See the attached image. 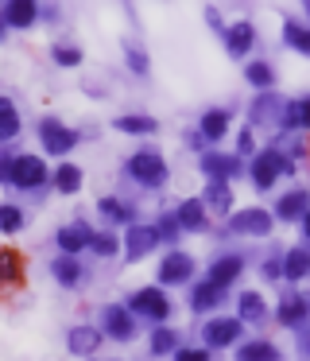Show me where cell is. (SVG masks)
<instances>
[{"mask_svg": "<svg viewBox=\"0 0 310 361\" xmlns=\"http://www.w3.org/2000/svg\"><path fill=\"white\" fill-rule=\"evenodd\" d=\"M279 175H294V159L283 148H264L248 164V179H252L256 190H271L279 183Z\"/></svg>", "mask_w": 310, "mask_h": 361, "instance_id": "1", "label": "cell"}, {"mask_svg": "<svg viewBox=\"0 0 310 361\" xmlns=\"http://www.w3.org/2000/svg\"><path fill=\"white\" fill-rule=\"evenodd\" d=\"M124 175H128L136 187H144V190H155V187H163L167 183V159L159 156V152H151V148H140V152H132L128 159H124Z\"/></svg>", "mask_w": 310, "mask_h": 361, "instance_id": "2", "label": "cell"}, {"mask_svg": "<svg viewBox=\"0 0 310 361\" xmlns=\"http://www.w3.org/2000/svg\"><path fill=\"white\" fill-rule=\"evenodd\" d=\"M124 307H128L136 319L155 322V326H163V322L170 319V303H167V295H163L159 288H140V291H132Z\"/></svg>", "mask_w": 310, "mask_h": 361, "instance_id": "3", "label": "cell"}, {"mask_svg": "<svg viewBox=\"0 0 310 361\" xmlns=\"http://www.w3.org/2000/svg\"><path fill=\"white\" fill-rule=\"evenodd\" d=\"M46 179H51V167H46L43 156H16V171H12V187L27 190V195H43Z\"/></svg>", "mask_w": 310, "mask_h": 361, "instance_id": "4", "label": "cell"}, {"mask_svg": "<svg viewBox=\"0 0 310 361\" xmlns=\"http://www.w3.org/2000/svg\"><path fill=\"white\" fill-rule=\"evenodd\" d=\"M240 330H244V322H240L237 314H213L209 322H202V342L213 353V350H225V345H237Z\"/></svg>", "mask_w": 310, "mask_h": 361, "instance_id": "5", "label": "cell"}, {"mask_svg": "<svg viewBox=\"0 0 310 361\" xmlns=\"http://www.w3.org/2000/svg\"><path fill=\"white\" fill-rule=\"evenodd\" d=\"M136 330H140V322H136V314H132L124 303L101 307V334L105 338H113V342H132Z\"/></svg>", "mask_w": 310, "mask_h": 361, "instance_id": "6", "label": "cell"}, {"mask_svg": "<svg viewBox=\"0 0 310 361\" xmlns=\"http://www.w3.org/2000/svg\"><path fill=\"white\" fill-rule=\"evenodd\" d=\"M155 280H159V288H186V283L194 280V257L170 249L167 257L159 260V268H155Z\"/></svg>", "mask_w": 310, "mask_h": 361, "instance_id": "7", "label": "cell"}, {"mask_svg": "<svg viewBox=\"0 0 310 361\" xmlns=\"http://www.w3.org/2000/svg\"><path fill=\"white\" fill-rule=\"evenodd\" d=\"M39 140H43L46 156H58L62 159L78 140H82V133H74L70 125H62L58 117H43V121H39Z\"/></svg>", "mask_w": 310, "mask_h": 361, "instance_id": "8", "label": "cell"}, {"mask_svg": "<svg viewBox=\"0 0 310 361\" xmlns=\"http://www.w3.org/2000/svg\"><path fill=\"white\" fill-rule=\"evenodd\" d=\"M275 229V214L260 210V206H248V210H237L229 218V233L237 237H268Z\"/></svg>", "mask_w": 310, "mask_h": 361, "instance_id": "9", "label": "cell"}, {"mask_svg": "<svg viewBox=\"0 0 310 361\" xmlns=\"http://www.w3.org/2000/svg\"><path fill=\"white\" fill-rule=\"evenodd\" d=\"M198 167L209 183H229V179H237V175L248 171V167L240 164V156H229V152H217V148H209L206 156L198 159Z\"/></svg>", "mask_w": 310, "mask_h": 361, "instance_id": "10", "label": "cell"}, {"mask_svg": "<svg viewBox=\"0 0 310 361\" xmlns=\"http://www.w3.org/2000/svg\"><path fill=\"white\" fill-rule=\"evenodd\" d=\"M283 97L275 90L268 94H256L252 105H248V128H279V117H283Z\"/></svg>", "mask_w": 310, "mask_h": 361, "instance_id": "11", "label": "cell"}, {"mask_svg": "<svg viewBox=\"0 0 310 361\" xmlns=\"http://www.w3.org/2000/svg\"><path fill=\"white\" fill-rule=\"evenodd\" d=\"M310 322V295L302 291H283L279 295V307H275V326H306Z\"/></svg>", "mask_w": 310, "mask_h": 361, "instance_id": "12", "label": "cell"}, {"mask_svg": "<svg viewBox=\"0 0 310 361\" xmlns=\"http://www.w3.org/2000/svg\"><path fill=\"white\" fill-rule=\"evenodd\" d=\"M155 245H159V233H155V226H128L124 229V260H144L147 252H155Z\"/></svg>", "mask_w": 310, "mask_h": 361, "instance_id": "13", "label": "cell"}, {"mask_svg": "<svg viewBox=\"0 0 310 361\" xmlns=\"http://www.w3.org/2000/svg\"><path fill=\"white\" fill-rule=\"evenodd\" d=\"M240 272H244V257H240V252H221V257L209 264V276H206V280L217 283V288L225 291V288H232V283L240 280Z\"/></svg>", "mask_w": 310, "mask_h": 361, "instance_id": "14", "label": "cell"}, {"mask_svg": "<svg viewBox=\"0 0 310 361\" xmlns=\"http://www.w3.org/2000/svg\"><path fill=\"white\" fill-rule=\"evenodd\" d=\"M54 241H58V252H62V257H78V252L89 249L93 229L85 226V221H70V226H62L58 233H54Z\"/></svg>", "mask_w": 310, "mask_h": 361, "instance_id": "15", "label": "cell"}, {"mask_svg": "<svg viewBox=\"0 0 310 361\" xmlns=\"http://www.w3.org/2000/svg\"><path fill=\"white\" fill-rule=\"evenodd\" d=\"M101 326H89V322H82V326H70L66 334V350L74 353V357H93V353L101 350Z\"/></svg>", "mask_w": 310, "mask_h": 361, "instance_id": "16", "label": "cell"}, {"mask_svg": "<svg viewBox=\"0 0 310 361\" xmlns=\"http://www.w3.org/2000/svg\"><path fill=\"white\" fill-rule=\"evenodd\" d=\"M279 133H283V136H291V133H310V94H306V97H294V102L283 105Z\"/></svg>", "mask_w": 310, "mask_h": 361, "instance_id": "17", "label": "cell"}, {"mask_svg": "<svg viewBox=\"0 0 310 361\" xmlns=\"http://www.w3.org/2000/svg\"><path fill=\"white\" fill-rule=\"evenodd\" d=\"M306 214H310V190L306 187H294V190H287V195H279V202H275L279 221H302Z\"/></svg>", "mask_w": 310, "mask_h": 361, "instance_id": "18", "label": "cell"}, {"mask_svg": "<svg viewBox=\"0 0 310 361\" xmlns=\"http://www.w3.org/2000/svg\"><path fill=\"white\" fill-rule=\"evenodd\" d=\"M221 39H225V51H229L232 59H248V51L256 47V27L248 24V20H237V24H229V32H225Z\"/></svg>", "mask_w": 310, "mask_h": 361, "instance_id": "19", "label": "cell"}, {"mask_svg": "<svg viewBox=\"0 0 310 361\" xmlns=\"http://www.w3.org/2000/svg\"><path fill=\"white\" fill-rule=\"evenodd\" d=\"M97 214L108 221V226H116V229H128V226H136V206L132 202H124V198H101L97 202Z\"/></svg>", "mask_w": 310, "mask_h": 361, "instance_id": "20", "label": "cell"}, {"mask_svg": "<svg viewBox=\"0 0 310 361\" xmlns=\"http://www.w3.org/2000/svg\"><path fill=\"white\" fill-rule=\"evenodd\" d=\"M175 218H178V226H182V233H206L209 229V210L202 206V198H186L175 210Z\"/></svg>", "mask_w": 310, "mask_h": 361, "instance_id": "21", "label": "cell"}, {"mask_svg": "<svg viewBox=\"0 0 310 361\" xmlns=\"http://www.w3.org/2000/svg\"><path fill=\"white\" fill-rule=\"evenodd\" d=\"M23 283V257L16 249H0V295H12Z\"/></svg>", "mask_w": 310, "mask_h": 361, "instance_id": "22", "label": "cell"}, {"mask_svg": "<svg viewBox=\"0 0 310 361\" xmlns=\"http://www.w3.org/2000/svg\"><path fill=\"white\" fill-rule=\"evenodd\" d=\"M237 319L248 326H268V303L260 299V291H240L237 295Z\"/></svg>", "mask_w": 310, "mask_h": 361, "instance_id": "23", "label": "cell"}, {"mask_svg": "<svg viewBox=\"0 0 310 361\" xmlns=\"http://www.w3.org/2000/svg\"><path fill=\"white\" fill-rule=\"evenodd\" d=\"M225 303V291L217 288V283H209V280H198V283H190V307L198 314H209V311H217V307Z\"/></svg>", "mask_w": 310, "mask_h": 361, "instance_id": "24", "label": "cell"}, {"mask_svg": "<svg viewBox=\"0 0 310 361\" xmlns=\"http://www.w3.org/2000/svg\"><path fill=\"white\" fill-rule=\"evenodd\" d=\"M302 12H306V24H302V20H287L283 24V43L310 59V0L302 4Z\"/></svg>", "mask_w": 310, "mask_h": 361, "instance_id": "25", "label": "cell"}, {"mask_svg": "<svg viewBox=\"0 0 310 361\" xmlns=\"http://www.w3.org/2000/svg\"><path fill=\"white\" fill-rule=\"evenodd\" d=\"M229 109H206L202 113V121H198V133L206 136L209 144H221L225 136H229Z\"/></svg>", "mask_w": 310, "mask_h": 361, "instance_id": "26", "label": "cell"}, {"mask_svg": "<svg viewBox=\"0 0 310 361\" xmlns=\"http://www.w3.org/2000/svg\"><path fill=\"white\" fill-rule=\"evenodd\" d=\"M0 12H4L8 27H31L39 20V4H31V0H8V4H0Z\"/></svg>", "mask_w": 310, "mask_h": 361, "instance_id": "27", "label": "cell"}, {"mask_svg": "<svg viewBox=\"0 0 310 361\" xmlns=\"http://www.w3.org/2000/svg\"><path fill=\"white\" fill-rule=\"evenodd\" d=\"M310 276V245H299V249H287L283 252V280L299 283Z\"/></svg>", "mask_w": 310, "mask_h": 361, "instance_id": "28", "label": "cell"}, {"mask_svg": "<svg viewBox=\"0 0 310 361\" xmlns=\"http://www.w3.org/2000/svg\"><path fill=\"white\" fill-rule=\"evenodd\" d=\"M202 206H206L209 214H217V218H225V214L232 210L229 183H206V190H202Z\"/></svg>", "mask_w": 310, "mask_h": 361, "instance_id": "29", "label": "cell"}, {"mask_svg": "<svg viewBox=\"0 0 310 361\" xmlns=\"http://www.w3.org/2000/svg\"><path fill=\"white\" fill-rule=\"evenodd\" d=\"M51 276L62 283V288H78V283L85 280V268H82L78 257H62L58 252V260H51Z\"/></svg>", "mask_w": 310, "mask_h": 361, "instance_id": "30", "label": "cell"}, {"mask_svg": "<svg viewBox=\"0 0 310 361\" xmlns=\"http://www.w3.org/2000/svg\"><path fill=\"white\" fill-rule=\"evenodd\" d=\"M232 357L237 361H283V353H279V345L264 342V338H252V342H240Z\"/></svg>", "mask_w": 310, "mask_h": 361, "instance_id": "31", "label": "cell"}, {"mask_svg": "<svg viewBox=\"0 0 310 361\" xmlns=\"http://www.w3.org/2000/svg\"><path fill=\"white\" fill-rule=\"evenodd\" d=\"M51 187L58 190V195H78V190H82V167L62 159V164L54 167V175H51Z\"/></svg>", "mask_w": 310, "mask_h": 361, "instance_id": "32", "label": "cell"}, {"mask_svg": "<svg viewBox=\"0 0 310 361\" xmlns=\"http://www.w3.org/2000/svg\"><path fill=\"white\" fill-rule=\"evenodd\" d=\"M147 350H151L155 357H163V353H170V357H175V353L182 350V334H178V330H170V326H155L151 338H147Z\"/></svg>", "mask_w": 310, "mask_h": 361, "instance_id": "33", "label": "cell"}, {"mask_svg": "<svg viewBox=\"0 0 310 361\" xmlns=\"http://www.w3.org/2000/svg\"><path fill=\"white\" fill-rule=\"evenodd\" d=\"M113 128L124 136H151L159 125H155V117H144V113H120V117L113 121Z\"/></svg>", "mask_w": 310, "mask_h": 361, "instance_id": "34", "label": "cell"}, {"mask_svg": "<svg viewBox=\"0 0 310 361\" xmlns=\"http://www.w3.org/2000/svg\"><path fill=\"white\" fill-rule=\"evenodd\" d=\"M244 78H248V86H256L260 94H268V90L275 86V71H271V63H264V59H252V63L244 66Z\"/></svg>", "mask_w": 310, "mask_h": 361, "instance_id": "35", "label": "cell"}, {"mask_svg": "<svg viewBox=\"0 0 310 361\" xmlns=\"http://www.w3.org/2000/svg\"><path fill=\"white\" fill-rule=\"evenodd\" d=\"M20 136V113H16L12 97H0V144Z\"/></svg>", "mask_w": 310, "mask_h": 361, "instance_id": "36", "label": "cell"}, {"mask_svg": "<svg viewBox=\"0 0 310 361\" xmlns=\"http://www.w3.org/2000/svg\"><path fill=\"white\" fill-rule=\"evenodd\" d=\"M124 63H128V71L136 74V78H147L151 74V63H147V51L140 47V43H124Z\"/></svg>", "mask_w": 310, "mask_h": 361, "instance_id": "37", "label": "cell"}, {"mask_svg": "<svg viewBox=\"0 0 310 361\" xmlns=\"http://www.w3.org/2000/svg\"><path fill=\"white\" fill-rule=\"evenodd\" d=\"M155 233H159V245H175L178 237H182V226H178L175 214H159V221H155Z\"/></svg>", "mask_w": 310, "mask_h": 361, "instance_id": "38", "label": "cell"}, {"mask_svg": "<svg viewBox=\"0 0 310 361\" xmlns=\"http://www.w3.org/2000/svg\"><path fill=\"white\" fill-rule=\"evenodd\" d=\"M89 249H93V257H101V260H108V257H116L120 252V241H116V233H93V241H89Z\"/></svg>", "mask_w": 310, "mask_h": 361, "instance_id": "39", "label": "cell"}, {"mask_svg": "<svg viewBox=\"0 0 310 361\" xmlns=\"http://www.w3.org/2000/svg\"><path fill=\"white\" fill-rule=\"evenodd\" d=\"M283 252H287V249H271L268 257H264V264H260V276H264L268 283L283 280Z\"/></svg>", "mask_w": 310, "mask_h": 361, "instance_id": "40", "label": "cell"}, {"mask_svg": "<svg viewBox=\"0 0 310 361\" xmlns=\"http://www.w3.org/2000/svg\"><path fill=\"white\" fill-rule=\"evenodd\" d=\"M51 59L58 66H82V47H74V43H54Z\"/></svg>", "mask_w": 310, "mask_h": 361, "instance_id": "41", "label": "cell"}, {"mask_svg": "<svg viewBox=\"0 0 310 361\" xmlns=\"http://www.w3.org/2000/svg\"><path fill=\"white\" fill-rule=\"evenodd\" d=\"M23 229V210L20 206H0V233H20Z\"/></svg>", "mask_w": 310, "mask_h": 361, "instance_id": "42", "label": "cell"}, {"mask_svg": "<svg viewBox=\"0 0 310 361\" xmlns=\"http://www.w3.org/2000/svg\"><path fill=\"white\" fill-rule=\"evenodd\" d=\"M237 156H256V136H252V128H240L237 133Z\"/></svg>", "mask_w": 310, "mask_h": 361, "instance_id": "43", "label": "cell"}, {"mask_svg": "<svg viewBox=\"0 0 310 361\" xmlns=\"http://www.w3.org/2000/svg\"><path fill=\"white\" fill-rule=\"evenodd\" d=\"M294 350H299V361H310V322L299 326V334H294Z\"/></svg>", "mask_w": 310, "mask_h": 361, "instance_id": "44", "label": "cell"}, {"mask_svg": "<svg viewBox=\"0 0 310 361\" xmlns=\"http://www.w3.org/2000/svg\"><path fill=\"white\" fill-rule=\"evenodd\" d=\"M12 171H16V156L0 148V183H8V187H12Z\"/></svg>", "mask_w": 310, "mask_h": 361, "instance_id": "45", "label": "cell"}, {"mask_svg": "<svg viewBox=\"0 0 310 361\" xmlns=\"http://www.w3.org/2000/svg\"><path fill=\"white\" fill-rule=\"evenodd\" d=\"M175 361H209V350L202 345V350H194V345H182V350L175 353Z\"/></svg>", "mask_w": 310, "mask_h": 361, "instance_id": "46", "label": "cell"}, {"mask_svg": "<svg viewBox=\"0 0 310 361\" xmlns=\"http://www.w3.org/2000/svg\"><path fill=\"white\" fill-rule=\"evenodd\" d=\"M202 12H206V24L213 27V32H221V35L229 32V27H225V20H221V12H217L213 4H206V8H202Z\"/></svg>", "mask_w": 310, "mask_h": 361, "instance_id": "47", "label": "cell"}, {"mask_svg": "<svg viewBox=\"0 0 310 361\" xmlns=\"http://www.w3.org/2000/svg\"><path fill=\"white\" fill-rule=\"evenodd\" d=\"M186 148H194V152H202V156H206V152H209V140L198 133V128H194V133H186Z\"/></svg>", "mask_w": 310, "mask_h": 361, "instance_id": "48", "label": "cell"}, {"mask_svg": "<svg viewBox=\"0 0 310 361\" xmlns=\"http://www.w3.org/2000/svg\"><path fill=\"white\" fill-rule=\"evenodd\" d=\"M58 16H62V8H58V4H39V20H51V24H54Z\"/></svg>", "mask_w": 310, "mask_h": 361, "instance_id": "49", "label": "cell"}, {"mask_svg": "<svg viewBox=\"0 0 310 361\" xmlns=\"http://www.w3.org/2000/svg\"><path fill=\"white\" fill-rule=\"evenodd\" d=\"M299 226H302V237H306V241H310V214H306V218L299 221Z\"/></svg>", "mask_w": 310, "mask_h": 361, "instance_id": "50", "label": "cell"}, {"mask_svg": "<svg viewBox=\"0 0 310 361\" xmlns=\"http://www.w3.org/2000/svg\"><path fill=\"white\" fill-rule=\"evenodd\" d=\"M4 32H8V24H4V12H0V43H4Z\"/></svg>", "mask_w": 310, "mask_h": 361, "instance_id": "51", "label": "cell"}]
</instances>
